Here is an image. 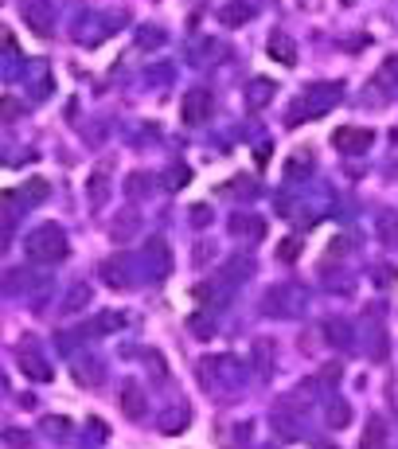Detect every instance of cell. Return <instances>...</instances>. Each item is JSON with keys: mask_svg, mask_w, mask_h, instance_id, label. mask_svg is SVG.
<instances>
[{"mask_svg": "<svg viewBox=\"0 0 398 449\" xmlns=\"http://www.w3.org/2000/svg\"><path fill=\"white\" fill-rule=\"evenodd\" d=\"M265 313L269 316H297L301 309H309V289L297 285V281H281L265 293Z\"/></svg>", "mask_w": 398, "mask_h": 449, "instance_id": "obj_1", "label": "cell"}, {"mask_svg": "<svg viewBox=\"0 0 398 449\" xmlns=\"http://www.w3.org/2000/svg\"><path fill=\"white\" fill-rule=\"evenodd\" d=\"M27 258L32 262H59L63 254H67V234L59 231V227H39V231L27 234Z\"/></svg>", "mask_w": 398, "mask_h": 449, "instance_id": "obj_2", "label": "cell"}, {"mask_svg": "<svg viewBox=\"0 0 398 449\" xmlns=\"http://www.w3.org/2000/svg\"><path fill=\"white\" fill-rule=\"evenodd\" d=\"M145 391H141V383H133V379H125L121 383V414L125 418H133V422H141L145 418Z\"/></svg>", "mask_w": 398, "mask_h": 449, "instance_id": "obj_3", "label": "cell"}, {"mask_svg": "<svg viewBox=\"0 0 398 449\" xmlns=\"http://www.w3.org/2000/svg\"><path fill=\"white\" fill-rule=\"evenodd\" d=\"M250 360H254V371H258V379H269L274 375V360H278V352H274V340H265V336H258V340L250 344Z\"/></svg>", "mask_w": 398, "mask_h": 449, "instance_id": "obj_4", "label": "cell"}, {"mask_svg": "<svg viewBox=\"0 0 398 449\" xmlns=\"http://www.w3.org/2000/svg\"><path fill=\"white\" fill-rule=\"evenodd\" d=\"M207 109H211V94H207V90H188V94H184L180 113H184L188 125H199L207 118Z\"/></svg>", "mask_w": 398, "mask_h": 449, "instance_id": "obj_5", "label": "cell"}, {"mask_svg": "<svg viewBox=\"0 0 398 449\" xmlns=\"http://www.w3.org/2000/svg\"><path fill=\"white\" fill-rule=\"evenodd\" d=\"M90 297H94V289H90V281H74L71 289H67V297L59 301V313H67V316L82 313V309H90Z\"/></svg>", "mask_w": 398, "mask_h": 449, "instance_id": "obj_6", "label": "cell"}, {"mask_svg": "<svg viewBox=\"0 0 398 449\" xmlns=\"http://www.w3.org/2000/svg\"><path fill=\"white\" fill-rule=\"evenodd\" d=\"M324 336H328V344H336V348H348L351 344V325L348 320H324Z\"/></svg>", "mask_w": 398, "mask_h": 449, "instance_id": "obj_7", "label": "cell"}, {"mask_svg": "<svg viewBox=\"0 0 398 449\" xmlns=\"http://www.w3.org/2000/svg\"><path fill=\"white\" fill-rule=\"evenodd\" d=\"M363 449H386V422L375 414L367 422V434H363Z\"/></svg>", "mask_w": 398, "mask_h": 449, "instance_id": "obj_8", "label": "cell"}, {"mask_svg": "<svg viewBox=\"0 0 398 449\" xmlns=\"http://www.w3.org/2000/svg\"><path fill=\"white\" fill-rule=\"evenodd\" d=\"M375 231H379V243L383 246H398V215H379Z\"/></svg>", "mask_w": 398, "mask_h": 449, "instance_id": "obj_9", "label": "cell"}, {"mask_svg": "<svg viewBox=\"0 0 398 449\" xmlns=\"http://www.w3.org/2000/svg\"><path fill=\"white\" fill-rule=\"evenodd\" d=\"M20 364H24V367H32L27 375H32V379H39V383H47V379H51V367L43 364V360H39V355L32 352V348H27V352H20Z\"/></svg>", "mask_w": 398, "mask_h": 449, "instance_id": "obj_10", "label": "cell"}, {"mask_svg": "<svg viewBox=\"0 0 398 449\" xmlns=\"http://www.w3.org/2000/svg\"><path fill=\"white\" fill-rule=\"evenodd\" d=\"M367 141H371V133H360V129H340V133H336V145L340 149H351V153L363 149Z\"/></svg>", "mask_w": 398, "mask_h": 449, "instance_id": "obj_11", "label": "cell"}, {"mask_svg": "<svg viewBox=\"0 0 398 449\" xmlns=\"http://www.w3.org/2000/svg\"><path fill=\"white\" fill-rule=\"evenodd\" d=\"M351 422V410H348V402H332L328 406V426L336 430V426H348Z\"/></svg>", "mask_w": 398, "mask_h": 449, "instance_id": "obj_12", "label": "cell"}, {"mask_svg": "<svg viewBox=\"0 0 398 449\" xmlns=\"http://www.w3.org/2000/svg\"><path fill=\"white\" fill-rule=\"evenodd\" d=\"M113 328H125V316L121 313H102L94 320V332H113Z\"/></svg>", "mask_w": 398, "mask_h": 449, "instance_id": "obj_13", "label": "cell"}, {"mask_svg": "<svg viewBox=\"0 0 398 449\" xmlns=\"http://www.w3.org/2000/svg\"><path fill=\"white\" fill-rule=\"evenodd\" d=\"M274 55H281V63H297V55H293V43L285 36L274 39Z\"/></svg>", "mask_w": 398, "mask_h": 449, "instance_id": "obj_14", "label": "cell"}, {"mask_svg": "<svg viewBox=\"0 0 398 449\" xmlns=\"http://www.w3.org/2000/svg\"><path fill=\"white\" fill-rule=\"evenodd\" d=\"M297 254H301V243H297V239H285V243H281V250H278L281 262H293Z\"/></svg>", "mask_w": 398, "mask_h": 449, "instance_id": "obj_15", "label": "cell"}, {"mask_svg": "<svg viewBox=\"0 0 398 449\" xmlns=\"http://www.w3.org/2000/svg\"><path fill=\"white\" fill-rule=\"evenodd\" d=\"M188 325H192V332H199V336H211V332H215V320H203L199 313H195Z\"/></svg>", "mask_w": 398, "mask_h": 449, "instance_id": "obj_16", "label": "cell"}, {"mask_svg": "<svg viewBox=\"0 0 398 449\" xmlns=\"http://www.w3.org/2000/svg\"><path fill=\"white\" fill-rule=\"evenodd\" d=\"M172 426H188V410H184V406H176L172 414H164V430H172Z\"/></svg>", "mask_w": 398, "mask_h": 449, "instance_id": "obj_17", "label": "cell"}, {"mask_svg": "<svg viewBox=\"0 0 398 449\" xmlns=\"http://www.w3.org/2000/svg\"><path fill=\"white\" fill-rule=\"evenodd\" d=\"M386 402H390V410L398 414V379H390V383H386Z\"/></svg>", "mask_w": 398, "mask_h": 449, "instance_id": "obj_18", "label": "cell"}, {"mask_svg": "<svg viewBox=\"0 0 398 449\" xmlns=\"http://www.w3.org/2000/svg\"><path fill=\"white\" fill-rule=\"evenodd\" d=\"M309 449H336V446H328V441H320V446H309Z\"/></svg>", "mask_w": 398, "mask_h": 449, "instance_id": "obj_19", "label": "cell"}]
</instances>
